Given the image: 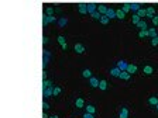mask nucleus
<instances>
[{"mask_svg": "<svg viewBox=\"0 0 158 118\" xmlns=\"http://www.w3.org/2000/svg\"><path fill=\"white\" fill-rule=\"evenodd\" d=\"M54 21H57V18L54 17V15H44V20H43V25L45 27L47 24H49V23H54Z\"/></svg>", "mask_w": 158, "mask_h": 118, "instance_id": "obj_1", "label": "nucleus"}, {"mask_svg": "<svg viewBox=\"0 0 158 118\" xmlns=\"http://www.w3.org/2000/svg\"><path fill=\"white\" fill-rule=\"evenodd\" d=\"M88 6V13L89 14H93V13L97 11V4L96 3H86Z\"/></svg>", "mask_w": 158, "mask_h": 118, "instance_id": "obj_2", "label": "nucleus"}, {"mask_svg": "<svg viewBox=\"0 0 158 118\" xmlns=\"http://www.w3.org/2000/svg\"><path fill=\"white\" fill-rule=\"evenodd\" d=\"M107 9H109V7H107L106 4H97V11L100 13L102 15H106V13H107Z\"/></svg>", "mask_w": 158, "mask_h": 118, "instance_id": "obj_3", "label": "nucleus"}, {"mask_svg": "<svg viewBox=\"0 0 158 118\" xmlns=\"http://www.w3.org/2000/svg\"><path fill=\"white\" fill-rule=\"evenodd\" d=\"M78 10L81 14H88V6H86V3H79Z\"/></svg>", "mask_w": 158, "mask_h": 118, "instance_id": "obj_4", "label": "nucleus"}, {"mask_svg": "<svg viewBox=\"0 0 158 118\" xmlns=\"http://www.w3.org/2000/svg\"><path fill=\"white\" fill-rule=\"evenodd\" d=\"M89 83H90V86L93 89H96V87H99V83H100V80H97L95 76H92L90 79H89Z\"/></svg>", "mask_w": 158, "mask_h": 118, "instance_id": "obj_5", "label": "nucleus"}, {"mask_svg": "<svg viewBox=\"0 0 158 118\" xmlns=\"http://www.w3.org/2000/svg\"><path fill=\"white\" fill-rule=\"evenodd\" d=\"M73 49H75V52L76 54H83L85 52V46L82 45V44H75V46H73Z\"/></svg>", "mask_w": 158, "mask_h": 118, "instance_id": "obj_6", "label": "nucleus"}, {"mask_svg": "<svg viewBox=\"0 0 158 118\" xmlns=\"http://www.w3.org/2000/svg\"><path fill=\"white\" fill-rule=\"evenodd\" d=\"M120 73H122V70L118 69L117 66H114V68H112V69H110V75H112L113 77H118V76H120Z\"/></svg>", "mask_w": 158, "mask_h": 118, "instance_id": "obj_7", "label": "nucleus"}, {"mask_svg": "<svg viewBox=\"0 0 158 118\" xmlns=\"http://www.w3.org/2000/svg\"><path fill=\"white\" fill-rule=\"evenodd\" d=\"M127 66H128V63H127L126 61H118V62H117V68L122 70V72H124V70L127 69Z\"/></svg>", "mask_w": 158, "mask_h": 118, "instance_id": "obj_8", "label": "nucleus"}, {"mask_svg": "<svg viewBox=\"0 0 158 118\" xmlns=\"http://www.w3.org/2000/svg\"><path fill=\"white\" fill-rule=\"evenodd\" d=\"M126 72L130 73V75H134V73L137 72V66H136V65H133V63H128V66H127V69H126Z\"/></svg>", "mask_w": 158, "mask_h": 118, "instance_id": "obj_9", "label": "nucleus"}, {"mask_svg": "<svg viewBox=\"0 0 158 118\" xmlns=\"http://www.w3.org/2000/svg\"><path fill=\"white\" fill-rule=\"evenodd\" d=\"M58 42L61 44V46H62L64 49H67V48H68V45H67V39H65V37L59 35V37H58Z\"/></svg>", "mask_w": 158, "mask_h": 118, "instance_id": "obj_10", "label": "nucleus"}, {"mask_svg": "<svg viewBox=\"0 0 158 118\" xmlns=\"http://www.w3.org/2000/svg\"><path fill=\"white\" fill-rule=\"evenodd\" d=\"M106 15L110 18V20H112V18H116V10H114V9H112V7H109V9H107Z\"/></svg>", "mask_w": 158, "mask_h": 118, "instance_id": "obj_11", "label": "nucleus"}, {"mask_svg": "<svg viewBox=\"0 0 158 118\" xmlns=\"http://www.w3.org/2000/svg\"><path fill=\"white\" fill-rule=\"evenodd\" d=\"M75 106H76V108H83V106H85V101H83V98H82V97H79V98H76Z\"/></svg>", "mask_w": 158, "mask_h": 118, "instance_id": "obj_12", "label": "nucleus"}, {"mask_svg": "<svg viewBox=\"0 0 158 118\" xmlns=\"http://www.w3.org/2000/svg\"><path fill=\"white\" fill-rule=\"evenodd\" d=\"M146 11H147V17H148V18H152L155 15V9H154V7H147Z\"/></svg>", "mask_w": 158, "mask_h": 118, "instance_id": "obj_13", "label": "nucleus"}, {"mask_svg": "<svg viewBox=\"0 0 158 118\" xmlns=\"http://www.w3.org/2000/svg\"><path fill=\"white\" fill-rule=\"evenodd\" d=\"M116 18H118V20H124V18H126V14L123 13L122 9L116 10Z\"/></svg>", "mask_w": 158, "mask_h": 118, "instance_id": "obj_14", "label": "nucleus"}, {"mask_svg": "<svg viewBox=\"0 0 158 118\" xmlns=\"http://www.w3.org/2000/svg\"><path fill=\"white\" fill-rule=\"evenodd\" d=\"M144 75H152V72H154V69H152V66H150V65H146L143 69Z\"/></svg>", "mask_w": 158, "mask_h": 118, "instance_id": "obj_15", "label": "nucleus"}, {"mask_svg": "<svg viewBox=\"0 0 158 118\" xmlns=\"http://www.w3.org/2000/svg\"><path fill=\"white\" fill-rule=\"evenodd\" d=\"M130 7H131V11H134V14H137V11L141 9L138 3H130Z\"/></svg>", "mask_w": 158, "mask_h": 118, "instance_id": "obj_16", "label": "nucleus"}, {"mask_svg": "<svg viewBox=\"0 0 158 118\" xmlns=\"http://www.w3.org/2000/svg\"><path fill=\"white\" fill-rule=\"evenodd\" d=\"M148 37L150 38H155V37H158V34H157V30L155 28H148Z\"/></svg>", "mask_w": 158, "mask_h": 118, "instance_id": "obj_17", "label": "nucleus"}, {"mask_svg": "<svg viewBox=\"0 0 158 118\" xmlns=\"http://www.w3.org/2000/svg\"><path fill=\"white\" fill-rule=\"evenodd\" d=\"M43 91H44V97H51L52 93H54V87H48V89H45V90H43Z\"/></svg>", "mask_w": 158, "mask_h": 118, "instance_id": "obj_18", "label": "nucleus"}, {"mask_svg": "<svg viewBox=\"0 0 158 118\" xmlns=\"http://www.w3.org/2000/svg\"><path fill=\"white\" fill-rule=\"evenodd\" d=\"M118 77L122 79V80H128V79L131 77V75H130V73H127V72L124 70V72H122V73H120V76H118Z\"/></svg>", "mask_w": 158, "mask_h": 118, "instance_id": "obj_19", "label": "nucleus"}, {"mask_svg": "<svg viewBox=\"0 0 158 118\" xmlns=\"http://www.w3.org/2000/svg\"><path fill=\"white\" fill-rule=\"evenodd\" d=\"M144 37H148V28L138 31V38H144Z\"/></svg>", "mask_w": 158, "mask_h": 118, "instance_id": "obj_20", "label": "nucleus"}, {"mask_svg": "<svg viewBox=\"0 0 158 118\" xmlns=\"http://www.w3.org/2000/svg\"><path fill=\"white\" fill-rule=\"evenodd\" d=\"M140 21H141V18L138 17L137 14H133V17H131V23H133L134 25H137V24H138Z\"/></svg>", "mask_w": 158, "mask_h": 118, "instance_id": "obj_21", "label": "nucleus"}, {"mask_svg": "<svg viewBox=\"0 0 158 118\" xmlns=\"http://www.w3.org/2000/svg\"><path fill=\"white\" fill-rule=\"evenodd\" d=\"M99 21H100V24H103V25H106V24H109V21H110V18L107 17V15H102L100 17V20H99Z\"/></svg>", "mask_w": 158, "mask_h": 118, "instance_id": "obj_22", "label": "nucleus"}, {"mask_svg": "<svg viewBox=\"0 0 158 118\" xmlns=\"http://www.w3.org/2000/svg\"><path fill=\"white\" fill-rule=\"evenodd\" d=\"M120 118H128V110L127 108L120 110Z\"/></svg>", "mask_w": 158, "mask_h": 118, "instance_id": "obj_23", "label": "nucleus"}, {"mask_svg": "<svg viewBox=\"0 0 158 118\" xmlns=\"http://www.w3.org/2000/svg\"><path fill=\"white\" fill-rule=\"evenodd\" d=\"M122 10H123V13H124V14H127V13L131 10L130 3H124V4H123V7H122Z\"/></svg>", "mask_w": 158, "mask_h": 118, "instance_id": "obj_24", "label": "nucleus"}, {"mask_svg": "<svg viewBox=\"0 0 158 118\" xmlns=\"http://www.w3.org/2000/svg\"><path fill=\"white\" fill-rule=\"evenodd\" d=\"M48 87H52V82L51 80H44L43 82V90H45V89Z\"/></svg>", "mask_w": 158, "mask_h": 118, "instance_id": "obj_25", "label": "nucleus"}, {"mask_svg": "<svg viewBox=\"0 0 158 118\" xmlns=\"http://www.w3.org/2000/svg\"><path fill=\"white\" fill-rule=\"evenodd\" d=\"M95 111H96V108H95V106H92V104H89V106H86V112H89V114H95Z\"/></svg>", "mask_w": 158, "mask_h": 118, "instance_id": "obj_26", "label": "nucleus"}, {"mask_svg": "<svg viewBox=\"0 0 158 118\" xmlns=\"http://www.w3.org/2000/svg\"><path fill=\"white\" fill-rule=\"evenodd\" d=\"M148 103L151 104V106H155V107H157V104H158V98H157V97H150V98H148Z\"/></svg>", "mask_w": 158, "mask_h": 118, "instance_id": "obj_27", "label": "nucleus"}, {"mask_svg": "<svg viewBox=\"0 0 158 118\" xmlns=\"http://www.w3.org/2000/svg\"><path fill=\"white\" fill-rule=\"evenodd\" d=\"M137 28H140V30H146V28H147V23L144 21V20H141V21L137 24Z\"/></svg>", "mask_w": 158, "mask_h": 118, "instance_id": "obj_28", "label": "nucleus"}, {"mask_svg": "<svg viewBox=\"0 0 158 118\" xmlns=\"http://www.w3.org/2000/svg\"><path fill=\"white\" fill-rule=\"evenodd\" d=\"M137 15H138L140 18H143V17H147V11H146L144 9H140L138 11H137Z\"/></svg>", "mask_w": 158, "mask_h": 118, "instance_id": "obj_29", "label": "nucleus"}, {"mask_svg": "<svg viewBox=\"0 0 158 118\" xmlns=\"http://www.w3.org/2000/svg\"><path fill=\"white\" fill-rule=\"evenodd\" d=\"M99 89H100V90H106V89H107V82H106V80H100V83H99Z\"/></svg>", "mask_w": 158, "mask_h": 118, "instance_id": "obj_30", "label": "nucleus"}, {"mask_svg": "<svg viewBox=\"0 0 158 118\" xmlns=\"http://www.w3.org/2000/svg\"><path fill=\"white\" fill-rule=\"evenodd\" d=\"M83 77L90 79V77H92V70H89V69H85V70H83Z\"/></svg>", "mask_w": 158, "mask_h": 118, "instance_id": "obj_31", "label": "nucleus"}, {"mask_svg": "<svg viewBox=\"0 0 158 118\" xmlns=\"http://www.w3.org/2000/svg\"><path fill=\"white\" fill-rule=\"evenodd\" d=\"M61 91H62V89L59 87V86H55V87H54V93H52V96H58V94H61Z\"/></svg>", "mask_w": 158, "mask_h": 118, "instance_id": "obj_32", "label": "nucleus"}, {"mask_svg": "<svg viewBox=\"0 0 158 118\" xmlns=\"http://www.w3.org/2000/svg\"><path fill=\"white\" fill-rule=\"evenodd\" d=\"M67 23H68L67 18H61V20L58 21V25H59V27H64V25H67Z\"/></svg>", "mask_w": 158, "mask_h": 118, "instance_id": "obj_33", "label": "nucleus"}, {"mask_svg": "<svg viewBox=\"0 0 158 118\" xmlns=\"http://www.w3.org/2000/svg\"><path fill=\"white\" fill-rule=\"evenodd\" d=\"M45 14H47V15H54V9H52V7H47Z\"/></svg>", "mask_w": 158, "mask_h": 118, "instance_id": "obj_34", "label": "nucleus"}, {"mask_svg": "<svg viewBox=\"0 0 158 118\" xmlns=\"http://www.w3.org/2000/svg\"><path fill=\"white\" fill-rule=\"evenodd\" d=\"M92 17H93V18H96V20H100L102 14H100L99 11H96V13H93V14H92Z\"/></svg>", "mask_w": 158, "mask_h": 118, "instance_id": "obj_35", "label": "nucleus"}, {"mask_svg": "<svg viewBox=\"0 0 158 118\" xmlns=\"http://www.w3.org/2000/svg\"><path fill=\"white\" fill-rule=\"evenodd\" d=\"M43 110H44V111H47V110H49V104L47 103V101H44V103H43Z\"/></svg>", "mask_w": 158, "mask_h": 118, "instance_id": "obj_36", "label": "nucleus"}, {"mask_svg": "<svg viewBox=\"0 0 158 118\" xmlns=\"http://www.w3.org/2000/svg\"><path fill=\"white\" fill-rule=\"evenodd\" d=\"M151 44H152L154 46H157V45H158V37H155V38H152V39H151Z\"/></svg>", "mask_w": 158, "mask_h": 118, "instance_id": "obj_37", "label": "nucleus"}, {"mask_svg": "<svg viewBox=\"0 0 158 118\" xmlns=\"http://www.w3.org/2000/svg\"><path fill=\"white\" fill-rule=\"evenodd\" d=\"M152 24L158 25V15H154V17H152Z\"/></svg>", "mask_w": 158, "mask_h": 118, "instance_id": "obj_38", "label": "nucleus"}, {"mask_svg": "<svg viewBox=\"0 0 158 118\" xmlns=\"http://www.w3.org/2000/svg\"><path fill=\"white\" fill-rule=\"evenodd\" d=\"M83 118H95V115L89 114V112H85V114H83Z\"/></svg>", "mask_w": 158, "mask_h": 118, "instance_id": "obj_39", "label": "nucleus"}, {"mask_svg": "<svg viewBox=\"0 0 158 118\" xmlns=\"http://www.w3.org/2000/svg\"><path fill=\"white\" fill-rule=\"evenodd\" d=\"M48 42H49V38H48V37H44V38H43V44H44V45H48Z\"/></svg>", "mask_w": 158, "mask_h": 118, "instance_id": "obj_40", "label": "nucleus"}, {"mask_svg": "<svg viewBox=\"0 0 158 118\" xmlns=\"http://www.w3.org/2000/svg\"><path fill=\"white\" fill-rule=\"evenodd\" d=\"M44 80H47V72H45V70L43 72V82H44Z\"/></svg>", "mask_w": 158, "mask_h": 118, "instance_id": "obj_41", "label": "nucleus"}, {"mask_svg": "<svg viewBox=\"0 0 158 118\" xmlns=\"http://www.w3.org/2000/svg\"><path fill=\"white\" fill-rule=\"evenodd\" d=\"M43 118H49V117H48V115H47V112H45V111H44V112H43Z\"/></svg>", "mask_w": 158, "mask_h": 118, "instance_id": "obj_42", "label": "nucleus"}, {"mask_svg": "<svg viewBox=\"0 0 158 118\" xmlns=\"http://www.w3.org/2000/svg\"><path fill=\"white\" fill-rule=\"evenodd\" d=\"M49 118H58V115H52V117H49Z\"/></svg>", "mask_w": 158, "mask_h": 118, "instance_id": "obj_43", "label": "nucleus"}, {"mask_svg": "<svg viewBox=\"0 0 158 118\" xmlns=\"http://www.w3.org/2000/svg\"><path fill=\"white\" fill-rule=\"evenodd\" d=\"M157 108H158V104H157Z\"/></svg>", "mask_w": 158, "mask_h": 118, "instance_id": "obj_44", "label": "nucleus"}]
</instances>
